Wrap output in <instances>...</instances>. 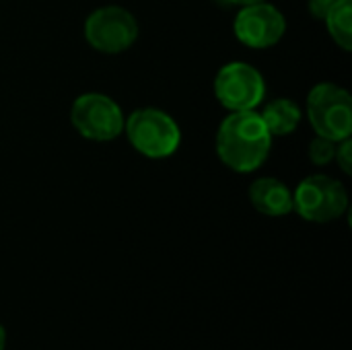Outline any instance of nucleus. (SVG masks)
<instances>
[{"label":"nucleus","instance_id":"f8f14e48","mask_svg":"<svg viewBox=\"0 0 352 350\" xmlns=\"http://www.w3.org/2000/svg\"><path fill=\"white\" fill-rule=\"evenodd\" d=\"M334 155H336V142L330 140V138H324V136H316L309 144V159L314 165L318 167H324V165H330L334 161Z\"/></svg>","mask_w":352,"mask_h":350},{"label":"nucleus","instance_id":"9d476101","mask_svg":"<svg viewBox=\"0 0 352 350\" xmlns=\"http://www.w3.org/2000/svg\"><path fill=\"white\" fill-rule=\"evenodd\" d=\"M272 136H289L301 124V107L293 99H272L260 113Z\"/></svg>","mask_w":352,"mask_h":350},{"label":"nucleus","instance_id":"1a4fd4ad","mask_svg":"<svg viewBox=\"0 0 352 350\" xmlns=\"http://www.w3.org/2000/svg\"><path fill=\"white\" fill-rule=\"evenodd\" d=\"M252 206L266 217H285L293 212V192L276 177H260L250 186Z\"/></svg>","mask_w":352,"mask_h":350},{"label":"nucleus","instance_id":"2eb2a0df","mask_svg":"<svg viewBox=\"0 0 352 350\" xmlns=\"http://www.w3.org/2000/svg\"><path fill=\"white\" fill-rule=\"evenodd\" d=\"M229 4H237V6H250V4H258V2H266V0H225Z\"/></svg>","mask_w":352,"mask_h":350},{"label":"nucleus","instance_id":"f257e3e1","mask_svg":"<svg viewBox=\"0 0 352 350\" xmlns=\"http://www.w3.org/2000/svg\"><path fill=\"white\" fill-rule=\"evenodd\" d=\"M272 149V134L256 109L231 111L217 132L219 159L237 173H252L264 165Z\"/></svg>","mask_w":352,"mask_h":350},{"label":"nucleus","instance_id":"20e7f679","mask_svg":"<svg viewBox=\"0 0 352 350\" xmlns=\"http://www.w3.org/2000/svg\"><path fill=\"white\" fill-rule=\"evenodd\" d=\"M349 208L346 188L324 173L305 177L293 192V210L311 223H330Z\"/></svg>","mask_w":352,"mask_h":350},{"label":"nucleus","instance_id":"dca6fc26","mask_svg":"<svg viewBox=\"0 0 352 350\" xmlns=\"http://www.w3.org/2000/svg\"><path fill=\"white\" fill-rule=\"evenodd\" d=\"M6 347V332H4V328L0 326V350H4Z\"/></svg>","mask_w":352,"mask_h":350},{"label":"nucleus","instance_id":"7ed1b4c3","mask_svg":"<svg viewBox=\"0 0 352 350\" xmlns=\"http://www.w3.org/2000/svg\"><path fill=\"white\" fill-rule=\"evenodd\" d=\"M307 118L318 136L340 142L352 134V97L334 83H320L307 95Z\"/></svg>","mask_w":352,"mask_h":350},{"label":"nucleus","instance_id":"f03ea898","mask_svg":"<svg viewBox=\"0 0 352 350\" xmlns=\"http://www.w3.org/2000/svg\"><path fill=\"white\" fill-rule=\"evenodd\" d=\"M124 132L130 144L148 159L171 157L182 142L177 122L155 107H142L132 111L124 122Z\"/></svg>","mask_w":352,"mask_h":350},{"label":"nucleus","instance_id":"0eeeda50","mask_svg":"<svg viewBox=\"0 0 352 350\" xmlns=\"http://www.w3.org/2000/svg\"><path fill=\"white\" fill-rule=\"evenodd\" d=\"M214 95L229 111H250L264 101L266 83L256 66L248 62H229L217 72Z\"/></svg>","mask_w":352,"mask_h":350},{"label":"nucleus","instance_id":"4468645a","mask_svg":"<svg viewBox=\"0 0 352 350\" xmlns=\"http://www.w3.org/2000/svg\"><path fill=\"white\" fill-rule=\"evenodd\" d=\"M336 0H309V12L316 17V19H324L326 10L334 4Z\"/></svg>","mask_w":352,"mask_h":350},{"label":"nucleus","instance_id":"39448f33","mask_svg":"<svg viewBox=\"0 0 352 350\" xmlns=\"http://www.w3.org/2000/svg\"><path fill=\"white\" fill-rule=\"evenodd\" d=\"M70 122L82 138L107 142L124 132L126 116L111 97L103 93H82L72 103Z\"/></svg>","mask_w":352,"mask_h":350},{"label":"nucleus","instance_id":"ddd939ff","mask_svg":"<svg viewBox=\"0 0 352 350\" xmlns=\"http://www.w3.org/2000/svg\"><path fill=\"white\" fill-rule=\"evenodd\" d=\"M336 163L340 165V169L351 175L352 173V140L351 138H344L340 142H336V155H334Z\"/></svg>","mask_w":352,"mask_h":350},{"label":"nucleus","instance_id":"9b49d317","mask_svg":"<svg viewBox=\"0 0 352 350\" xmlns=\"http://www.w3.org/2000/svg\"><path fill=\"white\" fill-rule=\"evenodd\" d=\"M328 33L344 52H352V0H336L324 14Z\"/></svg>","mask_w":352,"mask_h":350},{"label":"nucleus","instance_id":"6e6552de","mask_svg":"<svg viewBox=\"0 0 352 350\" xmlns=\"http://www.w3.org/2000/svg\"><path fill=\"white\" fill-rule=\"evenodd\" d=\"M237 39L254 50H264L278 43L287 31L285 14L268 2L241 6L233 23Z\"/></svg>","mask_w":352,"mask_h":350},{"label":"nucleus","instance_id":"423d86ee","mask_svg":"<svg viewBox=\"0 0 352 350\" xmlns=\"http://www.w3.org/2000/svg\"><path fill=\"white\" fill-rule=\"evenodd\" d=\"M85 39L101 54H122L138 39V23L122 6H101L85 21Z\"/></svg>","mask_w":352,"mask_h":350}]
</instances>
